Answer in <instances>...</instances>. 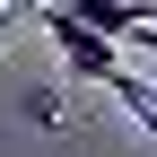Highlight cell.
Returning a JSON list of instances; mask_svg holds the SVG:
<instances>
[{
  "mask_svg": "<svg viewBox=\"0 0 157 157\" xmlns=\"http://www.w3.org/2000/svg\"><path fill=\"white\" fill-rule=\"evenodd\" d=\"M44 35H52V52H61V70H70V78H96V87H113L122 52H113V35H105V26H87L78 9L44 0Z\"/></svg>",
  "mask_w": 157,
  "mask_h": 157,
  "instance_id": "cell-1",
  "label": "cell"
},
{
  "mask_svg": "<svg viewBox=\"0 0 157 157\" xmlns=\"http://www.w3.org/2000/svg\"><path fill=\"white\" fill-rule=\"evenodd\" d=\"M61 9H78L87 26H105L113 44H131V26H140V17H157V0H61Z\"/></svg>",
  "mask_w": 157,
  "mask_h": 157,
  "instance_id": "cell-2",
  "label": "cell"
},
{
  "mask_svg": "<svg viewBox=\"0 0 157 157\" xmlns=\"http://www.w3.org/2000/svg\"><path fill=\"white\" fill-rule=\"evenodd\" d=\"M113 105H122V113H131V122H140V131H148V140H157V87H148V78H140V70H131V61H122V70H113Z\"/></svg>",
  "mask_w": 157,
  "mask_h": 157,
  "instance_id": "cell-3",
  "label": "cell"
},
{
  "mask_svg": "<svg viewBox=\"0 0 157 157\" xmlns=\"http://www.w3.org/2000/svg\"><path fill=\"white\" fill-rule=\"evenodd\" d=\"M131 44H140V52H157V17H140V26H131Z\"/></svg>",
  "mask_w": 157,
  "mask_h": 157,
  "instance_id": "cell-4",
  "label": "cell"
}]
</instances>
